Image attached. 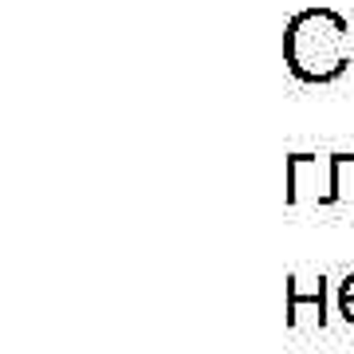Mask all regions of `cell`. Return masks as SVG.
<instances>
[{
  "mask_svg": "<svg viewBox=\"0 0 354 354\" xmlns=\"http://www.w3.org/2000/svg\"><path fill=\"white\" fill-rule=\"evenodd\" d=\"M346 32L342 16L327 8H311V12L291 16L288 32H283V55L295 79L304 83H330L346 71Z\"/></svg>",
  "mask_w": 354,
  "mask_h": 354,
  "instance_id": "6da1fadb",
  "label": "cell"
},
{
  "mask_svg": "<svg viewBox=\"0 0 354 354\" xmlns=\"http://www.w3.org/2000/svg\"><path fill=\"white\" fill-rule=\"evenodd\" d=\"M335 162V201H354V153H330Z\"/></svg>",
  "mask_w": 354,
  "mask_h": 354,
  "instance_id": "7a4b0ae2",
  "label": "cell"
},
{
  "mask_svg": "<svg viewBox=\"0 0 354 354\" xmlns=\"http://www.w3.org/2000/svg\"><path fill=\"white\" fill-rule=\"evenodd\" d=\"M339 299H354V272L346 279H342V288H339Z\"/></svg>",
  "mask_w": 354,
  "mask_h": 354,
  "instance_id": "3957f363",
  "label": "cell"
},
{
  "mask_svg": "<svg viewBox=\"0 0 354 354\" xmlns=\"http://www.w3.org/2000/svg\"><path fill=\"white\" fill-rule=\"evenodd\" d=\"M339 307H342V315L354 323V299H339Z\"/></svg>",
  "mask_w": 354,
  "mask_h": 354,
  "instance_id": "277c9868",
  "label": "cell"
}]
</instances>
